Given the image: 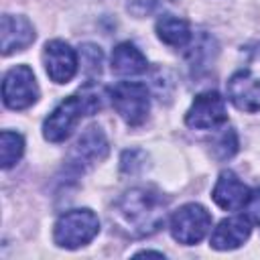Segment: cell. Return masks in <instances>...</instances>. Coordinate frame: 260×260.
<instances>
[{"label":"cell","mask_w":260,"mask_h":260,"mask_svg":"<svg viewBox=\"0 0 260 260\" xmlns=\"http://www.w3.org/2000/svg\"><path fill=\"white\" fill-rule=\"evenodd\" d=\"M110 100L118 116L128 126H140L150 112L148 87L140 81H120L110 89Z\"/></svg>","instance_id":"5"},{"label":"cell","mask_w":260,"mask_h":260,"mask_svg":"<svg viewBox=\"0 0 260 260\" xmlns=\"http://www.w3.org/2000/svg\"><path fill=\"white\" fill-rule=\"evenodd\" d=\"M79 55H81L83 71H85L87 75H100V71H102V61H104L102 49L95 47V45H91V43H87V45L81 47Z\"/></svg>","instance_id":"18"},{"label":"cell","mask_w":260,"mask_h":260,"mask_svg":"<svg viewBox=\"0 0 260 260\" xmlns=\"http://www.w3.org/2000/svg\"><path fill=\"white\" fill-rule=\"evenodd\" d=\"M43 63H45V71L51 77V81L55 83H67L75 77L77 73V53L75 49L61 41V39H53L45 45L43 49Z\"/></svg>","instance_id":"10"},{"label":"cell","mask_w":260,"mask_h":260,"mask_svg":"<svg viewBox=\"0 0 260 260\" xmlns=\"http://www.w3.org/2000/svg\"><path fill=\"white\" fill-rule=\"evenodd\" d=\"M148 69V61L142 51L132 43H120L112 51V71L118 75H140Z\"/></svg>","instance_id":"14"},{"label":"cell","mask_w":260,"mask_h":260,"mask_svg":"<svg viewBox=\"0 0 260 260\" xmlns=\"http://www.w3.org/2000/svg\"><path fill=\"white\" fill-rule=\"evenodd\" d=\"M136 256H158V258H162V252H154V250H142V252H138Z\"/></svg>","instance_id":"21"},{"label":"cell","mask_w":260,"mask_h":260,"mask_svg":"<svg viewBox=\"0 0 260 260\" xmlns=\"http://www.w3.org/2000/svg\"><path fill=\"white\" fill-rule=\"evenodd\" d=\"M39 100V83L28 65H16L2 79V102L10 110H26Z\"/></svg>","instance_id":"7"},{"label":"cell","mask_w":260,"mask_h":260,"mask_svg":"<svg viewBox=\"0 0 260 260\" xmlns=\"http://www.w3.org/2000/svg\"><path fill=\"white\" fill-rule=\"evenodd\" d=\"M167 217V201L165 197L150 187H134L126 191L116 203L112 211V219L118 230L132 238H144L165 223Z\"/></svg>","instance_id":"1"},{"label":"cell","mask_w":260,"mask_h":260,"mask_svg":"<svg viewBox=\"0 0 260 260\" xmlns=\"http://www.w3.org/2000/svg\"><path fill=\"white\" fill-rule=\"evenodd\" d=\"M250 232H252V221L246 215L225 217L213 228L211 238H209V246L213 250H219V252L236 250L250 238Z\"/></svg>","instance_id":"12"},{"label":"cell","mask_w":260,"mask_h":260,"mask_svg":"<svg viewBox=\"0 0 260 260\" xmlns=\"http://www.w3.org/2000/svg\"><path fill=\"white\" fill-rule=\"evenodd\" d=\"M209 152L213 158L217 160H225L232 158L238 152V134L234 128H221V132L215 134V138L209 144Z\"/></svg>","instance_id":"17"},{"label":"cell","mask_w":260,"mask_h":260,"mask_svg":"<svg viewBox=\"0 0 260 260\" xmlns=\"http://www.w3.org/2000/svg\"><path fill=\"white\" fill-rule=\"evenodd\" d=\"M102 108V93L95 85H85L75 95L65 98L43 122V136L49 142H63L83 116H91Z\"/></svg>","instance_id":"2"},{"label":"cell","mask_w":260,"mask_h":260,"mask_svg":"<svg viewBox=\"0 0 260 260\" xmlns=\"http://www.w3.org/2000/svg\"><path fill=\"white\" fill-rule=\"evenodd\" d=\"M242 209H244L246 217L252 223L260 225V187H256V189L250 191V195H248V199H246V203H244Z\"/></svg>","instance_id":"20"},{"label":"cell","mask_w":260,"mask_h":260,"mask_svg":"<svg viewBox=\"0 0 260 260\" xmlns=\"http://www.w3.org/2000/svg\"><path fill=\"white\" fill-rule=\"evenodd\" d=\"M248 195H250V189L232 171L219 173V177L215 181V187L211 191L213 201L221 209H225V211H238V209H242L244 203H246V199H248Z\"/></svg>","instance_id":"13"},{"label":"cell","mask_w":260,"mask_h":260,"mask_svg":"<svg viewBox=\"0 0 260 260\" xmlns=\"http://www.w3.org/2000/svg\"><path fill=\"white\" fill-rule=\"evenodd\" d=\"M154 30H156V37L173 49H181V47L189 45V41H191L189 22L185 18L175 16V14H160L156 18Z\"/></svg>","instance_id":"15"},{"label":"cell","mask_w":260,"mask_h":260,"mask_svg":"<svg viewBox=\"0 0 260 260\" xmlns=\"http://www.w3.org/2000/svg\"><path fill=\"white\" fill-rule=\"evenodd\" d=\"M209 228H211V215L199 203H187L179 207L169 221L173 240H177L183 246H193L201 242L209 232Z\"/></svg>","instance_id":"6"},{"label":"cell","mask_w":260,"mask_h":260,"mask_svg":"<svg viewBox=\"0 0 260 260\" xmlns=\"http://www.w3.org/2000/svg\"><path fill=\"white\" fill-rule=\"evenodd\" d=\"M24 152V138L18 132L4 130L0 134V167L10 169L14 167Z\"/></svg>","instance_id":"16"},{"label":"cell","mask_w":260,"mask_h":260,"mask_svg":"<svg viewBox=\"0 0 260 260\" xmlns=\"http://www.w3.org/2000/svg\"><path fill=\"white\" fill-rule=\"evenodd\" d=\"M228 98L242 112H260V45L246 51V63L228 79Z\"/></svg>","instance_id":"3"},{"label":"cell","mask_w":260,"mask_h":260,"mask_svg":"<svg viewBox=\"0 0 260 260\" xmlns=\"http://www.w3.org/2000/svg\"><path fill=\"white\" fill-rule=\"evenodd\" d=\"M108 156V138L98 126H89L73 144L69 152V169L85 173Z\"/></svg>","instance_id":"9"},{"label":"cell","mask_w":260,"mask_h":260,"mask_svg":"<svg viewBox=\"0 0 260 260\" xmlns=\"http://www.w3.org/2000/svg\"><path fill=\"white\" fill-rule=\"evenodd\" d=\"M228 120L225 100L217 91L199 93L185 114V124L193 130H215Z\"/></svg>","instance_id":"8"},{"label":"cell","mask_w":260,"mask_h":260,"mask_svg":"<svg viewBox=\"0 0 260 260\" xmlns=\"http://www.w3.org/2000/svg\"><path fill=\"white\" fill-rule=\"evenodd\" d=\"M171 2L173 0H130L128 2V12H132L138 18H142V16H148V14L158 12L162 6L171 4Z\"/></svg>","instance_id":"19"},{"label":"cell","mask_w":260,"mask_h":260,"mask_svg":"<svg viewBox=\"0 0 260 260\" xmlns=\"http://www.w3.org/2000/svg\"><path fill=\"white\" fill-rule=\"evenodd\" d=\"M100 234L98 215L91 209H71L59 215L53 228V240L59 248L77 250L87 246Z\"/></svg>","instance_id":"4"},{"label":"cell","mask_w":260,"mask_h":260,"mask_svg":"<svg viewBox=\"0 0 260 260\" xmlns=\"http://www.w3.org/2000/svg\"><path fill=\"white\" fill-rule=\"evenodd\" d=\"M35 41V26L26 16L4 14L0 20V49L2 55L24 51Z\"/></svg>","instance_id":"11"}]
</instances>
